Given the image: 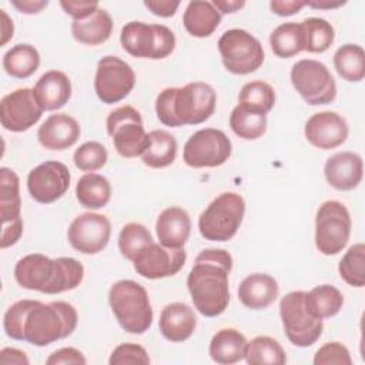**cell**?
<instances>
[{
	"instance_id": "1",
	"label": "cell",
	"mask_w": 365,
	"mask_h": 365,
	"mask_svg": "<svg viewBox=\"0 0 365 365\" xmlns=\"http://www.w3.org/2000/svg\"><path fill=\"white\" fill-rule=\"evenodd\" d=\"M78 322L76 308L64 301L43 304L36 299H21L9 307L3 328L9 338L26 341L36 346H47L70 336Z\"/></svg>"
},
{
	"instance_id": "2",
	"label": "cell",
	"mask_w": 365,
	"mask_h": 365,
	"mask_svg": "<svg viewBox=\"0 0 365 365\" xmlns=\"http://www.w3.org/2000/svg\"><path fill=\"white\" fill-rule=\"evenodd\" d=\"M232 257L221 248L201 251L187 277V288L195 309L208 318L221 315L230 304L228 275Z\"/></svg>"
},
{
	"instance_id": "3",
	"label": "cell",
	"mask_w": 365,
	"mask_h": 365,
	"mask_svg": "<svg viewBox=\"0 0 365 365\" xmlns=\"http://www.w3.org/2000/svg\"><path fill=\"white\" fill-rule=\"evenodd\" d=\"M14 278L21 288L54 295L77 288L84 267L71 257L51 259L44 254H29L16 262Z\"/></svg>"
},
{
	"instance_id": "4",
	"label": "cell",
	"mask_w": 365,
	"mask_h": 365,
	"mask_svg": "<svg viewBox=\"0 0 365 365\" xmlns=\"http://www.w3.org/2000/svg\"><path fill=\"white\" fill-rule=\"evenodd\" d=\"M217 103L214 88L204 81H192L184 87H168L155 98L158 120L167 127L197 125L207 121Z\"/></svg>"
},
{
	"instance_id": "5",
	"label": "cell",
	"mask_w": 365,
	"mask_h": 365,
	"mask_svg": "<svg viewBox=\"0 0 365 365\" xmlns=\"http://www.w3.org/2000/svg\"><path fill=\"white\" fill-rule=\"evenodd\" d=\"M108 304L120 327L141 335L153 324V308L145 288L133 279H120L110 287Z\"/></svg>"
},
{
	"instance_id": "6",
	"label": "cell",
	"mask_w": 365,
	"mask_h": 365,
	"mask_svg": "<svg viewBox=\"0 0 365 365\" xmlns=\"http://www.w3.org/2000/svg\"><path fill=\"white\" fill-rule=\"evenodd\" d=\"M244 214L245 201L240 194L232 191L221 192L200 214V234L210 241H228L241 227Z\"/></svg>"
},
{
	"instance_id": "7",
	"label": "cell",
	"mask_w": 365,
	"mask_h": 365,
	"mask_svg": "<svg viewBox=\"0 0 365 365\" xmlns=\"http://www.w3.org/2000/svg\"><path fill=\"white\" fill-rule=\"evenodd\" d=\"M120 43L133 57L161 60L174 51L175 36L164 24L128 21L121 29Z\"/></svg>"
},
{
	"instance_id": "8",
	"label": "cell",
	"mask_w": 365,
	"mask_h": 365,
	"mask_svg": "<svg viewBox=\"0 0 365 365\" xmlns=\"http://www.w3.org/2000/svg\"><path fill=\"white\" fill-rule=\"evenodd\" d=\"M106 127L115 151L124 158L143 155L150 145V134L145 133L140 111L133 106L113 110L106 120Z\"/></svg>"
},
{
	"instance_id": "9",
	"label": "cell",
	"mask_w": 365,
	"mask_h": 365,
	"mask_svg": "<svg viewBox=\"0 0 365 365\" xmlns=\"http://www.w3.org/2000/svg\"><path fill=\"white\" fill-rule=\"evenodd\" d=\"M279 317L288 341L295 346H311L322 334V319H317L308 311L305 291H292L282 297L279 302Z\"/></svg>"
},
{
	"instance_id": "10",
	"label": "cell",
	"mask_w": 365,
	"mask_h": 365,
	"mask_svg": "<svg viewBox=\"0 0 365 365\" xmlns=\"http://www.w3.org/2000/svg\"><path fill=\"white\" fill-rule=\"evenodd\" d=\"M224 67L232 74H250L264 63V48L257 37L242 29H230L218 38Z\"/></svg>"
},
{
	"instance_id": "11",
	"label": "cell",
	"mask_w": 365,
	"mask_h": 365,
	"mask_svg": "<svg viewBox=\"0 0 365 365\" xmlns=\"http://www.w3.org/2000/svg\"><path fill=\"white\" fill-rule=\"evenodd\" d=\"M348 208L335 200L322 202L315 217V245L324 255H336L348 244L351 235Z\"/></svg>"
},
{
	"instance_id": "12",
	"label": "cell",
	"mask_w": 365,
	"mask_h": 365,
	"mask_svg": "<svg viewBox=\"0 0 365 365\" xmlns=\"http://www.w3.org/2000/svg\"><path fill=\"white\" fill-rule=\"evenodd\" d=\"M289 77L297 93L311 106L329 104L336 97V83L328 67L318 60H298Z\"/></svg>"
},
{
	"instance_id": "13",
	"label": "cell",
	"mask_w": 365,
	"mask_h": 365,
	"mask_svg": "<svg viewBox=\"0 0 365 365\" xmlns=\"http://www.w3.org/2000/svg\"><path fill=\"white\" fill-rule=\"evenodd\" d=\"M232 144L227 134L217 128H201L185 143L182 160L192 168H212L222 165L231 155Z\"/></svg>"
},
{
	"instance_id": "14",
	"label": "cell",
	"mask_w": 365,
	"mask_h": 365,
	"mask_svg": "<svg viewBox=\"0 0 365 365\" xmlns=\"http://www.w3.org/2000/svg\"><path fill=\"white\" fill-rule=\"evenodd\" d=\"M134 84V70L124 60L115 56H104L97 63L94 90L98 100L104 104L121 101L131 93Z\"/></svg>"
},
{
	"instance_id": "15",
	"label": "cell",
	"mask_w": 365,
	"mask_h": 365,
	"mask_svg": "<svg viewBox=\"0 0 365 365\" xmlns=\"http://www.w3.org/2000/svg\"><path fill=\"white\" fill-rule=\"evenodd\" d=\"M111 235V224L108 218L97 212H84L77 215L68 230L67 238L70 245L86 255L103 251Z\"/></svg>"
},
{
	"instance_id": "16",
	"label": "cell",
	"mask_w": 365,
	"mask_h": 365,
	"mask_svg": "<svg viewBox=\"0 0 365 365\" xmlns=\"http://www.w3.org/2000/svg\"><path fill=\"white\" fill-rule=\"evenodd\" d=\"M70 171L60 161H44L27 175L30 197L40 204H51L61 198L70 187Z\"/></svg>"
},
{
	"instance_id": "17",
	"label": "cell",
	"mask_w": 365,
	"mask_h": 365,
	"mask_svg": "<svg viewBox=\"0 0 365 365\" xmlns=\"http://www.w3.org/2000/svg\"><path fill=\"white\" fill-rule=\"evenodd\" d=\"M43 111L34 98L33 88H17L1 98L0 121L6 130L23 133L41 118Z\"/></svg>"
},
{
	"instance_id": "18",
	"label": "cell",
	"mask_w": 365,
	"mask_h": 365,
	"mask_svg": "<svg viewBox=\"0 0 365 365\" xmlns=\"http://www.w3.org/2000/svg\"><path fill=\"white\" fill-rule=\"evenodd\" d=\"M185 259L187 254L182 248H168L153 242L133 259V265L141 277L160 279L175 275L184 267Z\"/></svg>"
},
{
	"instance_id": "19",
	"label": "cell",
	"mask_w": 365,
	"mask_h": 365,
	"mask_svg": "<svg viewBox=\"0 0 365 365\" xmlns=\"http://www.w3.org/2000/svg\"><path fill=\"white\" fill-rule=\"evenodd\" d=\"M304 134L314 147L332 150L346 141L349 128L345 118L338 113L321 111L307 120Z\"/></svg>"
},
{
	"instance_id": "20",
	"label": "cell",
	"mask_w": 365,
	"mask_h": 365,
	"mask_svg": "<svg viewBox=\"0 0 365 365\" xmlns=\"http://www.w3.org/2000/svg\"><path fill=\"white\" fill-rule=\"evenodd\" d=\"M327 182L339 191H349L359 185L364 175V163L359 154L342 151L331 155L324 165Z\"/></svg>"
},
{
	"instance_id": "21",
	"label": "cell",
	"mask_w": 365,
	"mask_h": 365,
	"mask_svg": "<svg viewBox=\"0 0 365 365\" xmlns=\"http://www.w3.org/2000/svg\"><path fill=\"white\" fill-rule=\"evenodd\" d=\"M81 128L76 118L66 113L51 114L37 130L38 143L51 151H63L74 145Z\"/></svg>"
},
{
	"instance_id": "22",
	"label": "cell",
	"mask_w": 365,
	"mask_h": 365,
	"mask_svg": "<svg viewBox=\"0 0 365 365\" xmlns=\"http://www.w3.org/2000/svg\"><path fill=\"white\" fill-rule=\"evenodd\" d=\"M33 94L44 111H54L66 106L71 97V81L58 70L46 71L34 84Z\"/></svg>"
},
{
	"instance_id": "23",
	"label": "cell",
	"mask_w": 365,
	"mask_h": 365,
	"mask_svg": "<svg viewBox=\"0 0 365 365\" xmlns=\"http://www.w3.org/2000/svg\"><path fill=\"white\" fill-rule=\"evenodd\" d=\"M155 232L161 245L168 248H182L191 234V218L181 207L163 210L155 222Z\"/></svg>"
},
{
	"instance_id": "24",
	"label": "cell",
	"mask_w": 365,
	"mask_h": 365,
	"mask_svg": "<svg viewBox=\"0 0 365 365\" xmlns=\"http://www.w3.org/2000/svg\"><path fill=\"white\" fill-rule=\"evenodd\" d=\"M197 327V317L192 308L184 302H171L160 314L158 328L161 335L171 342L188 339Z\"/></svg>"
},
{
	"instance_id": "25",
	"label": "cell",
	"mask_w": 365,
	"mask_h": 365,
	"mask_svg": "<svg viewBox=\"0 0 365 365\" xmlns=\"http://www.w3.org/2000/svg\"><path fill=\"white\" fill-rule=\"evenodd\" d=\"M279 287L274 277L255 272L245 277L238 287V299L250 309H265L278 297Z\"/></svg>"
},
{
	"instance_id": "26",
	"label": "cell",
	"mask_w": 365,
	"mask_h": 365,
	"mask_svg": "<svg viewBox=\"0 0 365 365\" xmlns=\"http://www.w3.org/2000/svg\"><path fill=\"white\" fill-rule=\"evenodd\" d=\"M182 23L185 30L198 38L211 36L221 23V13L207 0H192L187 4Z\"/></svg>"
},
{
	"instance_id": "27",
	"label": "cell",
	"mask_w": 365,
	"mask_h": 365,
	"mask_svg": "<svg viewBox=\"0 0 365 365\" xmlns=\"http://www.w3.org/2000/svg\"><path fill=\"white\" fill-rule=\"evenodd\" d=\"M247 339L235 328H222L212 336L208 352L214 362L221 365H232L244 359Z\"/></svg>"
},
{
	"instance_id": "28",
	"label": "cell",
	"mask_w": 365,
	"mask_h": 365,
	"mask_svg": "<svg viewBox=\"0 0 365 365\" xmlns=\"http://www.w3.org/2000/svg\"><path fill=\"white\" fill-rule=\"evenodd\" d=\"M113 31V19L107 10L98 7L90 17L71 23L73 37L87 46H98L107 41Z\"/></svg>"
},
{
	"instance_id": "29",
	"label": "cell",
	"mask_w": 365,
	"mask_h": 365,
	"mask_svg": "<svg viewBox=\"0 0 365 365\" xmlns=\"http://www.w3.org/2000/svg\"><path fill=\"white\" fill-rule=\"evenodd\" d=\"M77 201L90 210H98L108 204L111 198V184L110 181L96 173L84 174L78 178L76 185Z\"/></svg>"
},
{
	"instance_id": "30",
	"label": "cell",
	"mask_w": 365,
	"mask_h": 365,
	"mask_svg": "<svg viewBox=\"0 0 365 365\" xmlns=\"http://www.w3.org/2000/svg\"><path fill=\"white\" fill-rule=\"evenodd\" d=\"M40 54L37 48L27 43H19L3 56L4 71L14 78H27L37 71Z\"/></svg>"
},
{
	"instance_id": "31",
	"label": "cell",
	"mask_w": 365,
	"mask_h": 365,
	"mask_svg": "<svg viewBox=\"0 0 365 365\" xmlns=\"http://www.w3.org/2000/svg\"><path fill=\"white\" fill-rule=\"evenodd\" d=\"M272 53L279 58H289L305 48V38L301 23L288 21L275 27L269 36Z\"/></svg>"
},
{
	"instance_id": "32",
	"label": "cell",
	"mask_w": 365,
	"mask_h": 365,
	"mask_svg": "<svg viewBox=\"0 0 365 365\" xmlns=\"http://www.w3.org/2000/svg\"><path fill=\"white\" fill-rule=\"evenodd\" d=\"M305 304L308 311L317 319H325L336 315L344 305L342 292L328 284L317 285L305 292Z\"/></svg>"
},
{
	"instance_id": "33",
	"label": "cell",
	"mask_w": 365,
	"mask_h": 365,
	"mask_svg": "<svg viewBox=\"0 0 365 365\" xmlns=\"http://www.w3.org/2000/svg\"><path fill=\"white\" fill-rule=\"evenodd\" d=\"M150 145L141 155V160L150 168H164L174 163L177 157V140L165 130H153Z\"/></svg>"
},
{
	"instance_id": "34",
	"label": "cell",
	"mask_w": 365,
	"mask_h": 365,
	"mask_svg": "<svg viewBox=\"0 0 365 365\" xmlns=\"http://www.w3.org/2000/svg\"><path fill=\"white\" fill-rule=\"evenodd\" d=\"M230 127L242 140H257L267 131V114L238 104L230 114Z\"/></svg>"
},
{
	"instance_id": "35",
	"label": "cell",
	"mask_w": 365,
	"mask_h": 365,
	"mask_svg": "<svg viewBox=\"0 0 365 365\" xmlns=\"http://www.w3.org/2000/svg\"><path fill=\"white\" fill-rule=\"evenodd\" d=\"M244 359L250 365H284L287 355L281 344L267 335H259L247 341Z\"/></svg>"
},
{
	"instance_id": "36",
	"label": "cell",
	"mask_w": 365,
	"mask_h": 365,
	"mask_svg": "<svg viewBox=\"0 0 365 365\" xmlns=\"http://www.w3.org/2000/svg\"><path fill=\"white\" fill-rule=\"evenodd\" d=\"M20 180L19 175L7 168L0 170V215L1 224L20 218L21 200H20Z\"/></svg>"
},
{
	"instance_id": "37",
	"label": "cell",
	"mask_w": 365,
	"mask_h": 365,
	"mask_svg": "<svg viewBox=\"0 0 365 365\" xmlns=\"http://www.w3.org/2000/svg\"><path fill=\"white\" fill-rule=\"evenodd\" d=\"M334 66L339 77L358 83L365 77V51L358 44H344L334 54Z\"/></svg>"
},
{
	"instance_id": "38",
	"label": "cell",
	"mask_w": 365,
	"mask_h": 365,
	"mask_svg": "<svg viewBox=\"0 0 365 365\" xmlns=\"http://www.w3.org/2000/svg\"><path fill=\"white\" fill-rule=\"evenodd\" d=\"M301 27L305 38L304 51L324 53L327 51L335 38L334 27L329 21L319 17H308L301 21Z\"/></svg>"
},
{
	"instance_id": "39",
	"label": "cell",
	"mask_w": 365,
	"mask_h": 365,
	"mask_svg": "<svg viewBox=\"0 0 365 365\" xmlns=\"http://www.w3.org/2000/svg\"><path fill=\"white\" fill-rule=\"evenodd\" d=\"M339 277L351 287L362 288L365 285V245L354 244L348 248L338 264Z\"/></svg>"
},
{
	"instance_id": "40",
	"label": "cell",
	"mask_w": 365,
	"mask_h": 365,
	"mask_svg": "<svg viewBox=\"0 0 365 365\" xmlns=\"http://www.w3.org/2000/svg\"><path fill=\"white\" fill-rule=\"evenodd\" d=\"M153 235L148 228L140 222L125 224L118 235V250L121 255L133 261L144 248L153 244Z\"/></svg>"
},
{
	"instance_id": "41",
	"label": "cell",
	"mask_w": 365,
	"mask_h": 365,
	"mask_svg": "<svg viewBox=\"0 0 365 365\" xmlns=\"http://www.w3.org/2000/svg\"><path fill=\"white\" fill-rule=\"evenodd\" d=\"M238 104L247 106L252 110L267 114L272 110L275 104V91L271 87V84L265 81H248L242 86L238 94Z\"/></svg>"
},
{
	"instance_id": "42",
	"label": "cell",
	"mask_w": 365,
	"mask_h": 365,
	"mask_svg": "<svg viewBox=\"0 0 365 365\" xmlns=\"http://www.w3.org/2000/svg\"><path fill=\"white\" fill-rule=\"evenodd\" d=\"M107 160V148L98 141H87L81 144L73 155L74 165L81 171H97L106 165Z\"/></svg>"
},
{
	"instance_id": "43",
	"label": "cell",
	"mask_w": 365,
	"mask_h": 365,
	"mask_svg": "<svg viewBox=\"0 0 365 365\" xmlns=\"http://www.w3.org/2000/svg\"><path fill=\"white\" fill-rule=\"evenodd\" d=\"M110 365H128V364H150V356L144 346L138 344H121L115 346L108 359Z\"/></svg>"
},
{
	"instance_id": "44",
	"label": "cell",
	"mask_w": 365,
	"mask_h": 365,
	"mask_svg": "<svg viewBox=\"0 0 365 365\" xmlns=\"http://www.w3.org/2000/svg\"><path fill=\"white\" fill-rule=\"evenodd\" d=\"M312 362L315 365H329V364L351 365L352 358L348 348L341 342H327L315 352Z\"/></svg>"
},
{
	"instance_id": "45",
	"label": "cell",
	"mask_w": 365,
	"mask_h": 365,
	"mask_svg": "<svg viewBox=\"0 0 365 365\" xmlns=\"http://www.w3.org/2000/svg\"><path fill=\"white\" fill-rule=\"evenodd\" d=\"M47 365H86L87 359L84 358V355L73 348V346H66V348H60L54 352H51L48 355V358L46 359Z\"/></svg>"
},
{
	"instance_id": "46",
	"label": "cell",
	"mask_w": 365,
	"mask_h": 365,
	"mask_svg": "<svg viewBox=\"0 0 365 365\" xmlns=\"http://www.w3.org/2000/svg\"><path fill=\"white\" fill-rule=\"evenodd\" d=\"M60 6L74 20H84L100 7L97 1H60Z\"/></svg>"
},
{
	"instance_id": "47",
	"label": "cell",
	"mask_w": 365,
	"mask_h": 365,
	"mask_svg": "<svg viewBox=\"0 0 365 365\" xmlns=\"http://www.w3.org/2000/svg\"><path fill=\"white\" fill-rule=\"evenodd\" d=\"M23 234V220L21 217L17 220H13L10 222L1 224V240H0V247L1 250L14 245Z\"/></svg>"
},
{
	"instance_id": "48",
	"label": "cell",
	"mask_w": 365,
	"mask_h": 365,
	"mask_svg": "<svg viewBox=\"0 0 365 365\" xmlns=\"http://www.w3.org/2000/svg\"><path fill=\"white\" fill-rule=\"evenodd\" d=\"M144 6L158 17H171L175 14L180 1L171 0H145Z\"/></svg>"
},
{
	"instance_id": "49",
	"label": "cell",
	"mask_w": 365,
	"mask_h": 365,
	"mask_svg": "<svg viewBox=\"0 0 365 365\" xmlns=\"http://www.w3.org/2000/svg\"><path fill=\"white\" fill-rule=\"evenodd\" d=\"M305 7V1L301 0H272L269 9L278 16H292Z\"/></svg>"
},
{
	"instance_id": "50",
	"label": "cell",
	"mask_w": 365,
	"mask_h": 365,
	"mask_svg": "<svg viewBox=\"0 0 365 365\" xmlns=\"http://www.w3.org/2000/svg\"><path fill=\"white\" fill-rule=\"evenodd\" d=\"M10 4L16 7L20 13L24 14H36L40 13L44 7H47V0H11Z\"/></svg>"
},
{
	"instance_id": "51",
	"label": "cell",
	"mask_w": 365,
	"mask_h": 365,
	"mask_svg": "<svg viewBox=\"0 0 365 365\" xmlns=\"http://www.w3.org/2000/svg\"><path fill=\"white\" fill-rule=\"evenodd\" d=\"M0 362L1 364H16V365H29L30 361L27 355L17 348H3L0 351Z\"/></svg>"
},
{
	"instance_id": "52",
	"label": "cell",
	"mask_w": 365,
	"mask_h": 365,
	"mask_svg": "<svg viewBox=\"0 0 365 365\" xmlns=\"http://www.w3.org/2000/svg\"><path fill=\"white\" fill-rule=\"evenodd\" d=\"M214 4V7L222 14H228V13H235L240 9H242L245 6V1L242 0H214L211 1Z\"/></svg>"
},
{
	"instance_id": "53",
	"label": "cell",
	"mask_w": 365,
	"mask_h": 365,
	"mask_svg": "<svg viewBox=\"0 0 365 365\" xmlns=\"http://www.w3.org/2000/svg\"><path fill=\"white\" fill-rule=\"evenodd\" d=\"M0 14H1V19H3V23H1V46H4L11 37H13V31H14V27H13V21L10 20V17L7 16V13L4 10H0Z\"/></svg>"
},
{
	"instance_id": "54",
	"label": "cell",
	"mask_w": 365,
	"mask_h": 365,
	"mask_svg": "<svg viewBox=\"0 0 365 365\" xmlns=\"http://www.w3.org/2000/svg\"><path fill=\"white\" fill-rule=\"evenodd\" d=\"M345 1H331V0H312V1H305V6L312 7V9H319V10H325V9H336L344 6Z\"/></svg>"
}]
</instances>
